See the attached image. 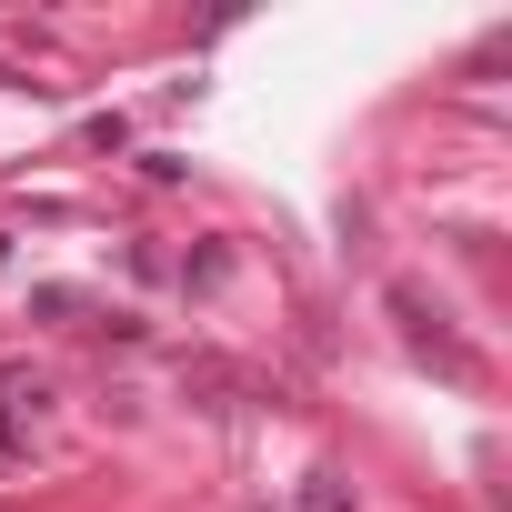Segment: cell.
<instances>
[{
    "label": "cell",
    "instance_id": "1",
    "mask_svg": "<svg viewBox=\"0 0 512 512\" xmlns=\"http://www.w3.org/2000/svg\"><path fill=\"white\" fill-rule=\"evenodd\" d=\"M392 322L412 332V352H432L452 382H472L482 362H472V342H452V322H442V302H422V282H392Z\"/></svg>",
    "mask_w": 512,
    "mask_h": 512
},
{
    "label": "cell",
    "instance_id": "2",
    "mask_svg": "<svg viewBox=\"0 0 512 512\" xmlns=\"http://www.w3.org/2000/svg\"><path fill=\"white\" fill-rule=\"evenodd\" d=\"M31 312H41V322H81V312H91V292H71V282H41V292H31Z\"/></svg>",
    "mask_w": 512,
    "mask_h": 512
},
{
    "label": "cell",
    "instance_id": "4",
    "mask_svg": "<svg viewBox=\"0 0 512 512\" xmlns=\"http://www.w3.org/2000/svg\"><path fill=\"white\" fill-rule=\"evenodd\" d=\"M0 262H11V231H0Z\"/></svg>",
    "mask_w": 512,
    "mask_h": 512
},
{
    "label": "cell",
    "instance_id": "3",
    "mask_svg": "<svg viewBox=\"0 0 512 512\" xmlns=\"http://www.w3.org/2000/svg\"><path fill=\"white\" fill-rule=\"evenodd\" d=\"M292 512H352V482H342V472H312V482H302V502H292Z\"/></svg>",
    "mask_w": 512,
    "mask_h": 512
}]
</instances>
